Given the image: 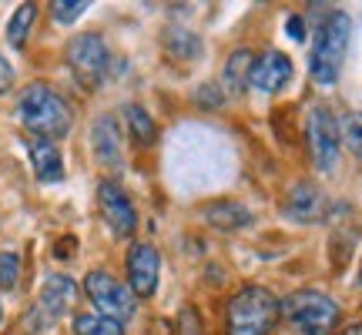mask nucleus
<instances>
[{"label": "nucleus", "instance_id": "f257e3e1", "mask_svg": "<svg viewBox=\"0 0 362 335\" xmlns=\"http://www.w3.org/2000/svg\"><path fill=\"white\" fill-rule=\"evenodd\" d=\"M13 114L34 138H47V141L71 134V124H74L71 104L47 84H30V88L21 90Z\"/></svg>", "mask_w": 362, "mask_h": 335}, {"label": "nucleus", "instance_id": "f03ea898", "mask_svg": "<svg viewBox=\"0 0 362 335\" xmlns=\"http://www.w3.org/2000/svg\"><path fill=\"white\" fill-rule=\"evenodd\" d=\"M349 34H352V20L349 13L342 11H332L319 24L309 51V74L315 84L329 88V84L339 81V71H342V61H346V51H349Z\"/></svg>", "mask_w": 362, "mask_h": 335}, {"label": "nucleus", "instance_id": "7ed1b4c3", "mask_svg": "<svg viewBox=\"0 0 362 335\" xmlns=\"http://www.w3.org/2000/svg\"><path fill=\"white\" fill-rule=\"evenodd\" d=\"M282 315L279 298L262 285H245L228 302V335H272Z\"/></svg>", "mask_w": 362, "mask_h": 335}, {"label": "nucleus", "instance_id": "20e7f679", "mask_svg": "<svg viewBox=\"0 0 362 335\" xmlns=\"http://www.w3.org/2000/svg\"><path fill=\"white\" fill-rule=\"evenodd\" d=\"M279 305H282V315L302 335L336 332L339 319H342V309L336 305V298H329L325 292H315V288H298L288 298H282Z\"/></svg>", "mask_w": 362, "mask_h": 335}, {"label": "nucleus", "instance_id": "39448f33", "mask_svg": "<svg viewBox=\"0 0 362 335\" xmlns=\"http://www.w3.org/2000/svg\"><path fill=\"white\" fill-rule=\"evenodd\" d=\"M67 64H71V74L84 90L98 88L111 71V54H107V44H104L101 34H78L67 44Z\"/></svg>", "mask_w": 362, "mask_h": 335}, {"label": "nucleus", "instance_id": "423d86ee", "mask_svg": "<svg viewBox=\"0 0 362 335\" xmlns=\"http://www.w3.org/2000/svg\"><path fill=\"white\" fill-rule=\"evenodd\" d=\"M305 138H309V151L312 161L322 175H332L339 165V148H342V138H339V121L332 117V111L325 104H315L309 107V117H305Z\"/></svg>", "mask_w": 362, "mask_h": 335}, {"label": "nucleus", "instance_id": "0eeeda50", "mask_svg": "<svg viewBox=\"0 0 362 335\" xmlns=\"http://www.w3.org/2000/svg\"><path fill=\"white\" fill-rule=\"evenodd\" d=\"M84 292H88L90 305L98 309V315H104V319L128 322L131 315H134V295H131V288L121 285L117 278H111L107 271H88Z\"/></svg>", "mask_w": 362, "mask_h": 335}, {"label": "nucleus", "instance_id": "6e6552de", "mask_svg": "<svg viewBox=\"0 0 362 335\" xmlns=\"http://www.w3.org/2000/svg\"><path fill=\"white\" fill-rule=\"evenodd\" d=\"M74 298H78V285H74L71 275H47L44 285H40L37 309L30 312L34 329H47V325H54L61 315H67L71 305H74Z\"/></svg>", "mask_w": 362, "mask_h": 335}, {"label": "nucleus", "instance_id": "1a4fd4ad", "mask_svg": "<svg viewBox=\"0 0 362 335\" xmlns=\"http://www.w3.org/2000/svg\"><path fill=\"white\" fill-rule=\"evenodd\" d=\"M98 208H101L104 225L111 228L115 238H131L134 228H138V211L131 205V198L124 194V188L117 181L104 178L98 184Z\"/></svg>", "mask_w": 362, "mask_h": 335}, {"label": "nucleus", "instance_id": "9d476101", "mask_svg": "<svg viewBox=\"0 0 362 335\" xmlns=\"http://www.w3.org/2000/svg\"><path fill=\"white\" fill-rule=\"evenodd\" d=\"M158 271H161V255L155 245L138 242L128 252V288L134 298H151L158 292Z\"/></svg>", "mask_w": 362, "mask_h": 335}, {"label": "nucleus", "instance_id": "9b49d317", "mask_svg": "<svg viewBox=\"0 0 362 335\" xmlns=\"http://www.w3.org/2000/svg\"><path fill=\"white\" fill-rule=\"evenodd\" d=\"M292 81V61L288 54L282 51H265L252 61V71H248V88L265 90V94H279Z\"/></svg>", "mask_w": 362, "mask_h": 335}, {"label": "nucleus", "instance_id": "f8f14e48", "mask_svg": "<svg viewBox=\"0 0 362 335\" xmlns=\"http://www.w3.org/2000/svg\"><path fill=\"white\" fill-rule=\"evenodd\" d=\"M282 211L292 221H302V225H309V221H322L325 211H329V198L322 194L319 184H312V181H298L296 188L288 192V198H285Z\"/></svg>", "mask_w": 362, "mask_h": 335}, {"label": "nucleus", "instance_id": "ddd939ff", "mask_svg": "<svg viewBox=\"0 0 362 335\" xmlns=\"http://www.w3.org/2000/svg\"><path fill=\"white\" fill-rule=\"evenodd\" d=\"M90 144H94V158L98 165L107 171H121L124 168V144H121V128L111 114H101L90 128Z\"/></svg>", "mask_w": 362, "mask_h": 335}, {"label": "nucleus", "instance_id": "4468645a", "mask_svg": "<svg viewBox=\"0 0 362 335\" xmlns=\"http://www.w3.org/2000/svg\"><path fill=\"white\" fill-rule=\"evenodd\" d=\"M27 155H30V165H34V175L44 184H57L64 181V155L61 148L47 138H30L27 141Z\"/></svg>", "mask_w": 362, "mask_h": 335}, {"label": "nucleus", "instance_id": "2eb2a0df", "mask_svg": "<svg viewBox=\"0 0 362 335\" xmlns=\"http://www.w3.org/2000/svg\"><path fill=\"white\" fill-rule=\"evenodd\" d=\"M252 61H255V54L242 47V51H235L228 61H225V71H221V88L225 94H242L248 88V71H252Z\"/></svg>", "mask_w": 362, "mask_h": 335}, {"label": "nucleus", "instance_id": "dca6fc26", "mask_svg": "<svg viewBox=\"0 0 362 335\" xmlns=\"http://www.w3.org/2000/svg\"><path fill=\"white\" fill-rule=\"evenodd\" d=\"M205 218L215 225V228H245L252 225V211L245 205H238V201H215V205L205 211Z\"/></svg>", "mask_w": 362, "mask_h": 335}, {"label": "nucleus", "instance_id": "f3484780", "mask_svg": "<svg viewBox=\"0 0 362 335\" xmlns=\"http://www.w3.org/2000/svg\"><path fill=\"white\" fill-rule=\"evenodd\" d=\"M124 117H128L131 141L138 144V148H151L158 138V128H155V121H151V114L144 111L141 104H128V107H124Z\"/></svg>", "mask_w": 362, "mask_h": 335}, {"label": "nucleus", "instance_id": "a211bd4d", "mask_svg": "<svg viewBox=\"0 0 362 335\" xmlns=\"http://www.w3.org/2000/svg\"><path fill=\"white\" fill-rule=\"evenodd\" d=\"M165 51L171 57H178V61H194L202 54V37L185 30V27H168L165 30Z\"/></svg>", "mask_w": 362, "mask_h": 335}, {"label": "nucleus", "instance_id": "6ab92c4d", "mask_svg": "<svg viewBox=\"0 0 362 335\" xmlns=\"http://www.w3.org/2000/svg\"><path fill=\"white\" fill-rule=\"evenodd\" d=\"M34 20H37V4H21V7L13 11V17L7 20V40H11V47H17V51L24 47Z\"/></svg>", "mask_w": 362, "mask_h": 335}, {"label": "nucleus", "instance_id": "aec40b11", "mask_svg": "<svg viewBox=\"0 0 362 335\" xmlns=\"http://www.w3.org/2000/svg\"><path fill=\"white\" fill-rule=\"evenodd\" d=\"M74 335H124V329L115 319H104L98 312H84L74 319Z\"/></svg>", "mask_w": 362, "mask_h": 335}, {"label": "nucleus", "instance_id": "412c9836", "mask_svg": "<svg viewBox=\"0 0 362 335\" xmlns=\"http://www.w3.org/2000/svg\"><path fill=\"white\" fill-rule=\"evenodd\" d=\"M339 138L356 158H362V111H352L339 121Z\"/></svg>", "mask_w": 362, "mask_h": 335}, {"label": "nucleus", "instance_id": "4be33fe9", "mask_svg": "<svg viewBox=\"0 0 362 335\" xmlns=\"http://www.w3.org/2000/svg\"><path fill=\"white\" fill-rule=\"evenodd\" d=\"M21 282V255L17 252H0V288L11 292Z\"/></svg>", "mask_w": 362, "mask_h": 335}, {"label": "nucleus", "instance_id": "5701e85b", "mask_svg": "<svg viewBox=\"0 0 362 335\" xmlns=\"http://www.w3.org/2000/svg\"><path fill=\"white\" fill-rule=\"evenodd\" d=\"M84 11H88V0H57V4H51V13L57 24H74Z\"/></svg>", "mask_w": 362, "mask_h": 335}, {"label": "nucleus", "instance_id": "b1692460", "mask_svg": "<svg viewBox=\"0 0 362 335\" xmlns=\"http://www.w3.org/2000/svg\"><path fill=\"white\" fill-rule=\"evenodd\" d=\"M221 101H225V90H218L215 84H205V88H198V94H194L198 107H218Z\"/></svg>", "mask_w": 362, "mask_h": 335}, {"label": "nucleus", "instance_id": "393cba45", "mask_svg": "<svg viewBox=\"0 0 362 335\" xmlns=\"http://www.w3.org/2000/svg\"><path fill=\"white\" fill-rule=\"evenodd\" d=\"M74 248H78V238H74V235H64V238L54 245V258H57V261H67V258H74Z\"/></svg>", "mask_w": 362, "mask_h": 335}, {"label": "nucleus", "instance_id": "a878e982", "mask_svg": "<svg viewBox=\"0 0 362 335\" xmlns=\"http://www.w3.org/2000/svg\"><path fill=\"white\" fill-rule=\"evenodd\" d=\"M285 30H288V37L292 40H305V20H302L298 13H292V17L285 20Z\"/></svg>", "mask_w": 362, "mask_h": 335}, {"label": "nucleus", "instance_id": "bb28decb", "mask_svg": "<svg viewBox=\"0 0 362 335\" xmlns=\"http://www.w3.org/2000/svg\"><path fill=\"white\" fill-rule=\"evenodd\" d=\"M13 84V67L7 64V57H0V94Z\"/></svg>", "mask_w": 362, "mask_h": 335}, {"label": "nucleus", "instance_id": "cd10ccee", "mask_svg": "<svg viewBox=\"0 0 362 335\" xmlns=\"http://www.w3.org/2000/svg\"><path fill=\"white\" fill-rule=\"evenodd\" d=\"M342 335H362V325H349V329H346Z\"/></svg>", "mask_w": 362, "mask_h": 335}, {"label": "nucleus", "instance_id": "c85d7f7f", "mask_svg": "<svg viewBox=\"0 0 362 335\" xmlns=\"http://www.w3.org/2000/svg\"><path fill=\"white\" fill-rule=\"evenodd\" d=\"M0 322H4V305H0Z\"/></svg>", "mask_w": 362, "mask_h": 335}, {"label": "nucleus", "instance_id": "c756f323", "mask_svg": "<svg viewBox=\"0 0 362 335\" xmlns=\"http://www.w3.org/2000/svg\"><path fill=\"white\" fill-rule=\"evenodd\" d=\"M359 285H362V269H359Z\"/></svg>", "mask_w": 362, "mask_h": 335}]
</instances>
